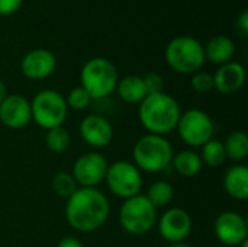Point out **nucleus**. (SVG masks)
<instances>
[{
	"mask_svg": "<svg viewBox=\"0 0 248 247\" xmlns=\"http://www.w3.org/2000/svg\"><path fill=\"white\" fill-rule=\"evenodd\" d=\"M110 204L106 195L96 188H78L65 205V220L80 233L99 230L108 221Z\"/></svg>",
	"mask_w": 248,
	"mask_h": 247,
	"instance_id": "f257e3e1",
	"label": "nucleus"
},
{
	"mask_svg": "<svg viewBox=\"0 0 248 247\" xmlns=\"http://www.w3.org/2000/svg\"><path fill=\"white\" fill-rule=\"evenodd\" d=\"M182 109L179 102L169 93H151L140 103L138 118L148 134L166 135L176 130Z\"/></svg>",
	"mask_w": 248,
	"mask_h": 247,
	"instance_id": "f03ea898",
	"label": "nucleus"
},
{
	"mask_svg": "<svg viewBox=\"0 0 248 247\" xmlns=\"http://www.w3.org/2000/svg\"><path fill=\"white\" fill-rule=\"evenodd\" d=\"M173 147L163 137L155 134H145L138 138L134 146V165L147 173L164 172L173 159Z\"/></svg>",
	"mask_w": 248,
	"mask_h": 247,
	"instance_id": "7ed1b4c3",
	"label": "nucleus"
},
{
	"mask_svg": "<svg viewBox=\"0 0 248 247\" xmlns=\"http://www.w3.org/2000/svg\"><path fill=\"white\" fill-rule=\"evenodd\" d=\"M119 76L115 64L105 57H94L84 63L80 71V86L92 99H103L115 92Z\"/></svg>",
	"mask_w": 248,
	"mask_h": 247,
	"instance_id": "20e7f679",
	"label": "nucleus"
},
{
	"mask_svg": "<svg viewBox=\"0 0 248 247\" xmlns=\"http://www.w3.org/2000/svg\"><path fill=\"white\" fill-rule=\"evenodd\" d=\"M167 64L180 74H193L205 64V51L201 41L189 35L173 38L166 47Z\"/></svg>",
	"mask_w": 248,
	"mask_h": 247,
	"instance_id": "39448f33",
	"label": "nucleus"
},
{
	"mask_svg": "<svg viewBox=\"0 0 248 247\" xmlns=\"http://www.w3.org/2000/svg\"><path fill=\"white\" fill-rule=\"evenodd\" d=\"M119 223L126 233L142 236L155 226L157 208L145 198V195L128 198L119 210Z\"/></svg>",
	"mask_w": 248,
	"mask_h": 247,
	"instance_id": "423d86ee",
	"label": "nucleus"
},
{
	"mask_svg": "<svg viewBox=\"0 0 248 247\" xmlns=\"http://www.w3.org/2000/svg\"><path fill=\"white\" fill-rule=\"evenodd\" d=\"M32 121L44 128L51 130L64 124L68 112L65 98L52 89H45L38 92L31 100Z\"/></svg>",
	"mask_w": 248,
	"mask_h": 247,
	"instance_id": "0eeeda50",
	"label": "nucleus"
},
{
	"mask_svg": "<svg viewBox=\"0 0 248 247\" xmlns=\"http://www.w3.org/2000/svg\"><path fill=\"white\" fill-rule=\"evenodd\" d=\"M105 181L110 192L122 199L140 195L142 188L141 170L126 160H118L109 165Z\"/></svg>",
	"mask_w": 248,
	"mask_h": 247,
	"instance_id": "6e6552de",
	"label": "nucleus"
},
{
	"mask_svg": "<svg viewBox=\"0 0 248 247\" xmlns=\"http://www.w3.org/2000/svg\"><path fill=\"white\" fill-rule=\"evenodd\" d=\"M176 130L185 144L189 147H202L214 138L215 125L206 112L201 109H189L182 112Z\"/></svg>",
	"mask_w": 248,
	"mask_h": 247,
	"instance_id": "1a4fd4ad",
	"label": "nucleus"
},
{
	"mask_svg": "<svg viewBox=\"0 0 248 247\" xmlns=\"http://www.w3.org/2000/svg\"><path fill=\"white\" fill-rule=\"evenodd\" d=\"M109 163L100 153H84L73 165L71 175L80 188H96L100 185L108 172Z\"/></svg>",
	"mask_w": 248,
	"mask_h": 247,
	"instance_id": "9d476101",
	"label": "nucleus"
},
{
	"mask_svg": "<svg viewBox=\"0 0 248 247\" xmlns=\"http://www.w3.org/2000/svg\"><path fill=\"white\" fill-rule=\"evenodd\" d=\"M214 233L222 245L240 246L248 240L247 220L235 211H224L214 223Z\"/></svg>",
	"mask_w": 248,
	"mask_h": 247,
	"instance_id": "9b49d317",
	"label": "nucleus"
},
{
	"mask_svg": "<svg viewBox=\"0 0 248 247\" xmlns=\"http://www.w3.org/2000/svg\"><path fill=\"white\" fill-rule=\"evenodd\" d=\"M192 231V217L183 208H170L158 220V233L170 245L183 243Z\"/></svg>",
	"mask_w": 248,
	"mask_h": 247,
	"instance_id": "f8f14e48",
	"label": "nucleus"
},
{
	"mask_svg": "<svg viewBox=\"0 0 248 247\" xmlns=\"http://www.w3.org/2000/svg\"><path fill=\"white\" fill-rule=\"evenodd\" d=\"M57 68V58L52 51L45 48H35L23 55L20 60V73L31 80H44L49 77Z\"/></svg>",
	"mask_w": 248,
	"mask_h": 247,
	"instance_id": "ddd939ff",
	"label": "nucleus"
},
{
	"mask_svg": "<svg viewBox=\"0 0 248 247\" xmlns=\"http://www.w3.org/2000/svg\"><path fill=\"white\" fill-rule=\"evenodd\" d=\"M32 121L31 100L22 95H7L0 103V122L10 130H20Z\"/></svg>",
	"mask_w": 248,
	"mask_h": 247,
	"instance_id": "4468645a",
	"label": "nucleus"
},
{
	"mask_svg": "<svg viewBox=\"0 0 248 247\" xmlns=\"http://www.w3.org/2000/svg\"><path fill=\"white\" fill-rule=\"evenodd\" d=\"M80 137L81 140L94 148H102L106 147L112 138H113V128L112 124L102 115H87L86 118L81 119L80 127Z\"/></svg>",
	"mask_w": 248,
	"mask_h": 247,
	"instance_id": "2eb2a0df",
	"label": "nucleus"
},
{
	"mask_svg": "<svg viewBox=\"0 0 248 247\" xmlns=\"http://www.w3.org/2000/svg\"><path fill=\"white\" fill-rule=\"evenodd\" d=\"M247 73L241 63L230 61L215 71L214 74V86L222 95H232L237 93L246 83Z\"/></svg>",
	"mask_w": 248,
	"mask_h": 247,
	"instance_id": "dca6fc26",
	"label": "nucleus"
},
{
	"mask_svg": "<svg viewBox=\"0 0 248 247\" xmlns=\"http://www.w3.org/2000/svg\"><path fill=\"white\" fill-rule=\"evenodd\" d=\"M224 189L231 198H234L237 201H246L247 199L248 169L244 165H234L225 172Z\"/></svg>",
	"mask_w": 248,
	"mask_h": 247,
	"instance_id": "f3484780",
	"label": "nucleus"
},
{
	"mask_svg": "<svg viewBox=\"0 0 248 247\" xmlns=\"http://www.w3.org/2000/svg\"><path fill=\"white\" fill-rule=\"evenodd\" d=\"M203 51H205V60L222 66L232 60L235 54V44L227 35H215L206 42Z\"/></svg>",
	"mask_w": 248,
	"mask_h": 247,
	"instance_id": "a211bd4d",
	"label": "nucleus"
},
{
	"mask_svg": "<svg viewBox=\"0 0 248 247\" xmlns=\"http://www.w3.org/2000/svg\"><path fill=\"white\" fill-rule=\"evenodd\" d=\"M115 90L118 92V96L125 103H129V105H135V103L140 105L148 95L142 77L137 74H129V76L119 79Z\"/></svg>",
	"mask_w": 248,
	"mask_h": 247,
	"instance_id": "6ab92c4d",
	"label": "nucleus"
},
{
	"mask_svg": "<svg viewBox=\"0 0 248 247\" xmlns=\"http://www.w3.org/2000/svg\"><path fill=\"white\" fill-rule=\"evenodd\" d=\"M170 166H173L174 170L183 178H195L202 170L203 163L196 151L182 150L177 154H173Z\"/></svg>",
	"mask_w": 248,
	"mask_h": 247,
	"instance_id": "aec40b11",
	"label": "nucleus"
},
{
	"mask_svg": "<svg viewBox=\"0 0 248 247\" xmlns=\"http://www.w3.org/2000/svg\"><path fill=\"white\" fill-rule=\"evenodd\" d=\"M224 148L227 159H231L232 162H243L248 156V135L243 131L231 132L224 143Z\"/></svg>",
	"mask_w": 248,
	"mask_h": 247,
	"instance_id": "412c9836",
	"label": "nucleus"
},
{
	"mask_svg": "<svg viewBox=\"0 0 248 247\" xmlns=\"http://www.w3.org/2000/svg\"><path fill=\"white\" fill-rule=\"evenodd\" d=\"M145 198L155 208L167 207L174 198V189L171 183H169L167 181H157L150 185V188L147 189Z\"/></svg>",
	"mask_w": 248,
	"mask_h": 247,
	"instance_id": "4be33fe9",
	"label": "nucleus"
},
{
	"mask_svg": "<svg viewBox=\"0 0 248 247\" xmlns=\"http://www.w3.org/2000/svg\"><path fill=\"white\" fill-rule=\"evenodd\" d=\"M203 165L209 167H219L227 160V153L224 148V143L219 140H209L206 144L202 146V153L199 154Z\"/></svg>",
	"mask_w": 248,
	"mask_h": 247,
	"instance_id": "5701e85b",
	"label": "nucleus"
},
{
	"mask_svg": "<svg viewBox=\"0 0 248 247\" xmlns=\"http://www.w3.org/2000/svg\"><path fill=\"white\" fill-rule=\"evenodd\" d=\"M71 143V137L70 132L62 127H54L51 130H46L45 134V146L51 153L55 154H62L67 151V148L70 147Z\"/></svg>",
	"mask_w": 248,
	"mask_h": 247,
	"instance_id": "b1692460",
	"label": "nucleus"
},
{
	"mask_svg": "<svg viewBox=\"0 0 248 247\" xmlns=\"http://www.w3.org/2000/svg\"><path fill=\"white\" fill-rule=\"evenodd\" d=\"M51 188L57 197L68 199L80 186L77 185L74 176L68 172H58L51 179Z\"/></svg>",
	"mask_w": 248,
	"mask_h": 247,
	"instance_id": "393cba45",
	"label": "nucleus"
},
{
	"mask_svg": "<svg viewBox=\"0 0 248 247\" xmlns=\"http://www.w3.org/2000/svg\"><path fill=\"white\" fill-rule=\"evenodd\" d=\"M92 100L93 99L90 98V95L81 86L71 89L70 93H68V96L65 98L67 106L71 108V109H74V111H83V109H86L90 105Z\"/></svg>",
	"mask_w": 248,
	"mask_h": 247,
	"instance_id": "a878e982",
	"label": "nucleus"
},
{
	"mask_svg": "<svg viewBox=\"0 0 248 247\" xmlns=\"http://www.w3.org/2000/svg\"><path fill=\"white\" fill-rule=\"evenodd\" d=\"M190 84H192V89L196 93H201V95L209 93L212 89H215V86H214V74L199 70V71L192 74Z\"/></svg>",
	"mask_w": 248,
	"mask_h": 247,
	"instance_id": "bb28decb",
	"label": "nucleus"
},
{
	"mask_svg": "<svg viewBox=\"0 0 248 247\" xmlns=\"http://www.w3.org/2000/svg\"><path fill=\"white\" fill-rule=\"evenodd\" d=\"M142 80H144V84H145L148 95L164 92V79L160 73L150 71L145 76H142Z\"/></svg>",
	"mask_w": 248,
	"mask_h": 247,
	"instance_id": "cd10ccee",
	"label": "nucleus"
},
{
	"mask_svg": "<svg viewBox=\"0 0 248 247\" xmlns=\"http://www.w3.org/2000/svg\"><path fill=\"white\" fill-rule=\"evenodd\" d=\"M23 0H0V16H10L16 13Z\"/></svg>",
	"mask_w": 248,
	"mask_h": 247,
	"instance_id": "c85d7f7f",
	"label": "nucleus"
},
{
	"mask_svg": "<svg viewBox=\"0 0 248 247\" xmlns=\"http://www.w3.org/2000/svg\"><path fill=\"white\" fill-rule=\"evenodd\" d=\"M237 28L243 35L248 33V10H243L240 16L237 17Z\"/></svg>",
	"mask_w": 248,
	"mask_h": 247,
	"instance_id": "c756f323",
	"label": "nucleus"
},
{
	"mask_svg": "<svg viewBox=\"0 0 248 247\" xmlns=\"http://www.w3.org/2000/svg\"><path fill=\"white\" fill-rule=\"evenodd\" d=\"M57 247H84L77 237H64L58 242Z\"/></svg>",
	"mask_w": 248,
	"mask_h": 247,
	"instance_id": "7c9ffc66",
	"label": "nucleus"
},
{
	"mask_svg": "<svg viewBox=\"0 0 248 247\" xmlns=\"http://www.w3.org/2000/svg\"><path fill=\"white\" fill-rule=\"evenodd\" d=\"M6 96H7V87H6V84L0 80V103L6 99Z\"/></svg>",
	"mask_w": 248,
	"mask_h": 247,
	"instance_id": "2f4dec72",
	"label": "nucleus"
},
{
	"mask_svg": "<svg viewBox=\"0 0 248 247\" xmlns=\"http://www.w3.org/2000/svg\"><path fill=\"white\" fill-rule=\"evenodd\" d=\"M167 247H192V246L185 245V243H177V245H170V246H167Z\"/></svg>",
	"mask_w": 248,
	"mask_h": 247,
	"instance_id": "473e14b6",
	"label": "nucleus"
},
{
	"mask_svg": "<svg viewBox=\"0 0 248 247\" xmlns=\"http://www.w3.org/2000/svg\"><path fill=\"white\" fill-rule=\"evenodd\" d=\"M238 247H248V240H247V242H244L243 245H240V246H238Z\"/></svg>",
	"mask_w": 248,
	"mask_h": 247,
	"instance_id": "72a5a7b5",
	"label": "nucleus"
}]
</instances>
